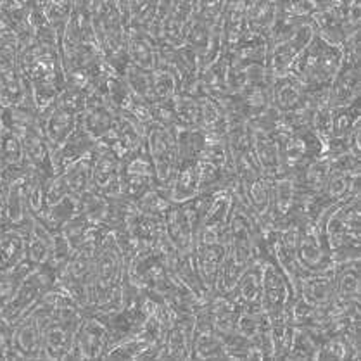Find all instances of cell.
Returning a JSON list of instances; mask_svg holds the SVG:
<instances>
[{
	"mask_svg": "<svg viewBox=\"0 0 361 361\" xmlns=\"http://www.w3.org/2000/svg\"><path fill=\"white\" fill-rule=\"evenodd\" d=\"M344 59V51L341 45H332L314 35L313 40L299 54L298 59L290 66V75H294L306 90H317L330 85Z\"/></svg>",
	"mask_w": 361,
	"mask_h": 361,
	"instance_id": "6da1fadb",
	"label": "cell"
},
{
	"mask_svg": "<svg viewBox=\"0 0 361 361\" xmlns=\"http://www.w3.org/2000/svg\"><path fill=\"white\" fill-rule=\"evenodd\" d=\"M145 149L154 166L156 187L166 190L180 163L173 130L156 125V123L145 125Z\"/></svg>",
	"mask_w": 361,
	"mask_h": 361,
	"instance_id": "7a4b0ae2",
	"label": "cell"
},
{
	"mask_svg": "<svg viewBox=\"0 0 361 361\" xmlns=\"http://www.w3.org/2000/svg\"><path fill=\"white\" fill-rule=\"evenodd\" d=\"M314 28L311 21L295 26L290 32L268 37L267 51V69L274 76L287 75L290 66L298 59L299 54L306 49V45L313 40Z\"/></svg>",
	"mask_w": 361,
	"mask_h": 361,
	"instance_id": "3957f363",
	"label": "cell"
},
{
	"mask_svg": "<svg viewBox=\"0 0 361 361\" xmlns=\"http://www.w3.org/2000/svg\"><path fill=\"white\" fill-rule=\"evenodd\" d=\"M276 145H279L280 161L283 171L293 173L302 166L325 156V144L313 128L299 130V132H275Z\"/></svg>",
	"mask_w": 361,
	"mask_h": 361,
	"instance_id": "277c9868",
	"label": "cell"
},
{
	"mask_svg": "<svg viewBox=\"0 0 361 361\" xmlns=\"http://www.w3.org/2000/svg\"><path fill=\"white\" fill-rule=\"evenodd\" d=\"M295 258L306 276L314 274H332L336 270L324 232L311 221L302 225L299 230Z\"/></svg>",
	"mask_w": 361,
	"mask_h": 361,
	"instance_id": "5b68a950",
	"label": "cell"
},
{
	"mask_svg": "<svg viewBox=\"0 0 361 361\" xmlns=\"http://www.w3.org/2000/svg\"><path fill=\"white\" fill-rule=\"evenodd\" d=\"M106 80L88 92L85 107L80 114V125L97 142H101L113 130L114 123L120 116V113H118L116 107L111 102L109 95H107Z\"/></svg>",
	"mask_w": 361,
	"mask_h": 361,
	"instance_id": "8992f818",
	"label": "cell"
},
{
	"mask_svg": "<svg viewBox=\"0 0 361 361\" xmlns=\"http://www.w3.org/2000/svg\"><path fill=\"white\" fill-rule=\"evenodd\" d=\"M152 187H156L154 166L144 142L140 149L121 159V199L135 202Z\"/></svg>",
	"mask_w": 361,
	"mask_h": 361,
	"instance_id": "52a82bcc",
	"label": "cell"
},
{
	"mask_svg": "<svg viewBox=\"0 0 361 361\" xmlns=\"http://www.w3.org/2000/svg\"><path fill=\"white\" fill-rule=\"evenodd\" d=\"M261 286H263V310L270 322L289 314L290 302L294 301L293 290L286 275L271 259L261 261Z\"/></svg>",
	"mask_w": 361,
	"mask_h": 361,
	"instance_id": "ba28073f",
	"label": "cell"
},
{
	"mask_svg": "<svg viewBox=\"0 0 361 361\" xmlns=\"http://www.w3.org/2000/svg\"><path fill=\"white\" fill-rule=\"evenodd\" d=\"M107 349H109V332L106 322L95 313H82L69 358H106Z\"/></svg>",
	"mask_w": 361,
	"mask_h": 361,
	"instance_id": "9c48e42d",
	"label": "cell"
},
{
	"mask_svg": "<svg viewBox=\"0 0 361 361\" xmlns=\"http://www.w3.org/2000/svg\"><path fill=\"white\" fill-rule=\"evenodd\" d=\"M361 52H344V59L329 85V104L332 109L360 102Z\"/></svg>",
	"mask_w": 361,
	"mask_h": 361,
	"instance_id": "30bf717a",
	"label": "cell"
},
{
	"mask_svg": "<svg viewBox=\"0 0 361 361\" xmlns=\"http://www.w3.org/2000/svg\"><path fill=\"white\" fill-rule=\"evenodd\" d=\"M92 189L121 199V157L102 142L92 152Z\"/></svg>",
	"mask_w": 361,
	"mask_h": 361,
	"instance_id": "8fae6325",
	"label": "cell"
},
{
	"mask_svg": "<svg viewBox=\"0 0 361 361\" xmlns=\"http://www.w3.org/2000/svg\"><path fill=\"white\" fill-rule=\"evenodd\" d=\"M199 224L192 213L189 202H171L164 214V232L168 240L180 255H190L194 251L195 233H197Z\"/></svg>",
	"mask_w": 361,
	"mask_h": 361,
	"instance_id": "7c38bea8",
	"label": "cell"
},
{
	"mask_svg": "<svg viewBox=\"0 0 361 361\" xmlns=\"http://www.w3.org/2000/svg\"><path fill=\"white\" fill-rule=\"evenodd\" d=\"M80 123V114L69 109L61 102L54 101L52 106L42 113V133L47 140L51 151H57L68 137L76 130Z\"/></svg>",
	"mask_w": 361,
	"mask_h": 361,
	"instance_id": "4fadbf2b",
	"label": "cell"
},
{
	"mask_svg": "<svg viewBox=\"0 0 361 361\" xmlns=\"http://www.w3.org/2000/svg\"><path fill=\"white\" fill-rule=\"evenodd\" d=\"M102 144L109 145L118 156L126 157L137 149H140L145 142V125L132 120V118L120 114L113 130L102 138Z\"/></svg>",
	"mask_w": 361,
	"mask_h": 361,
	"instance_id": "5bb4252c",
	"label": "cell"
},
{
	"mask_svg": "<svg viewBox=\"0 0 361 361\" xmlns=\"http://www.w3.org/2000/svg\"><path fill=\"white\" fill-rule=\"evenodd\" d=\"M195 314H183L176 318L166 330L164 343L161 345L157 358L190 360L192 358V336H194Z\"/></svg>",
	"mask_w": 361,
	"mask_h": 361,
	"instance_id": "9a60e30c",
	"label": "cell"
},
{
	"mask_svg": "<svg viewBox=\"0 0 361 361\" xmlns=\"http://www.w3.org/2000/svg\"><path fill=\"white\" fill-rule=\"evenodd\" d=\"M230 299L242 310H263V286H261V261H252L244 274L240 275L239 282L235 283L230 293H226Z\"/></svg>",
	"mask_w": 361,
	"mask_h": 361,
	"instance_id": "2e32d148",
	"label": "cell"
},
{
	"mask_svg": "<svg viewBox=\"0 0 361 361\" xmlns=\"http://www.w3.org/2000/svg\"><path fill=\"white\" fill-rule=\"evenodd\" d=\"M126 54L132 66L152 71L157 66V45L152 35L142 26L126 28Z\"/></svg>",
	"mask_w": 361,
	"mask_h": 361,
	"instance_id": "e0dca14e",
	"label": "cell"
},
{
	"mask_svg": "<svg viewBox=\"0 0 361 361\" xmlns=\"http://www.w3.org/2000/svg\"><path fill=\"white\" fill-rule=\"evenodd\" d=\"M271 104L280 114L290 113V111L308 106V94H306V88L302 87V83L290 73L282 76H274Z\"/></svg>",
	"mask_w": 361,
	"mask_h": 361,
	"instance_id": "ac0fdd59",
	"label": "cell"
},
{
	"mask_svg": "<svg viewBox=\"0 0 361 361\" xmlns=\"http://www.w3.org/2000/svg\"><path fill=\"white\" fill-rule=\"evenodd\" d=\"M97 144L99 142L78 123V126H76L75 132L68 137V140L64 142L57 151L52 152V163L56 175L63 170H66L69 164L76 163V161H80L82 157L90 154V152L97 147Z\"/></svg>",
	"mask_w": 361,
	"mask_h": 361,
	"instance_id": "d6986e66",
	"label": "cell"
},
{
	"mask_svg": "<svg viewBox=\"0 0 361 361\" xmlns=\"http://www.w3.org/2000/svg\"><path fill=\"white\" fill-rule=\"evenodd\" d=\"M249 130H251V152L258 166L261 168V171L264 173V176L271 180L276 175H280V173H287L282 168L275 133L255 130L251 126H249Z\"/></svg>",
	"mask_w": 361,
	"mask_h": 361,
	"instance_id": "ffe728a7",
	"label": "cell"
},
{
	"mask_svg": "<svg viewBox=\"0 0 361 361\" xmlns=\"http://www.w3.org/2000/svg\"><path fill=\"white\" fill-rule=\"evenodd\" d=\"M164 192L168 199L176 204L194 199L199 194V161L180 163L171 183Z\"/></svg>",
	"mask_w": 361,
	"mask_h": 361,
	"instance_id": "44dd1931",
	"label": "cell"
},
{
	"mask_svg": "<svg viewBox=\"0 0 361 361\" xmlns=\"http://www.w3.org/2000/svg\"><path fill=\"white\" fill-rule=\"evenodd\" d=\"M249 0H228L220 19L221 37H224L225 52H228L239 42L245 32V13Z\"/></svg>",
	"mask_w": 361,
	"mask_h": 361,
	"instance_id": "7402d4cb",
	"label": "cell"
},
{
	"mask_svg": "<svg viewBox=\"0 0 361 361\" xmlns=\"http://www.w3.org/2000/svg\"><path fill=\"white\" fill-rule=\"evenodd\" d=\"M311 25L318 37L332 45H343L344 38L348 37L343 16L329 7H317V11L311 14Z\"/></svg>",
	"mask_w": 361,
	"mask_h": 361,
	"instance_id": "603a6c76",
	"label": "cell"
},
{
	"mask_svg": "<svg viewBox=\"0 0 361 361\" xmlns=\"http://www.w3.org/2000/svg\"><path fill=\"white\" fill-rule=\"evenodd\" d=\"M330 170V157L322 156L318 159L302 166L301 170L293 171L294 183L298 192L302 194H320L324 189V183L327 180Z\"/></svg>",
	"mask_w": 361,
	"mask_h": 361,
	"instance_id": "cb8c5ba5",
	"label": "cell"
},
{
	"mask_svg": "<svg viewBox=\"0 0 361 361\" xmlns=\"http://www.w3.org/2000/svg\"><path fill=\"white\" fill-rule=\"evenodd\" d=\"M26 259V235L18 230L0 232V274H9Z\"/></svg>",
	"mask_w": 361,
	"mask_h": 361,
	"instance_id": "d4e9b609",
	"label": "cell"
},
{
	"mask_svg": "<svg viewBox=\"0 0 361 361\" xmlns=\"http://www.w3.org/2000/svg\"><path fill=\"white\" fill-rule=\"evenodd\" d=\"M171 130L176 140L180 163H185V161H199V157H201L202 151H204L207 144L206 133L202 132L201 128H187V126L180 125L171 126Z\"/></svg>",
	"mask_w": 361,
	"mask_h": 361,
	"instance_id": "484cf974",
	"label": "cell"
},
{
	"mask_svg": "<svg viewBox=\"0 0 361 361\" xmlns=\"http://www.w3.org/2000/svg\"><path fill=\"white\" fill-rule=\"evenodd\" d=\"M276 18V0H249L245 13V30L267 35L274 28Z\"/></svg>",
	"mask_w": 361,
	"mask_h": 361,
	"instance_id": "4316f807",
	"label": "cell"
},
{
	"mask_svg": "<svg viewBox=\"0 0 361 361\" xmlns=\"http://www.w3.org/2000/svg\"><path fill=\"white\" fill-rule=\"evenodd\" d=\"M92 152L76 163L69 164L66 170L57 173L63 178L69 194L76 195V197H82L92 189Z\"/></svg>",
	"mask_w": 361,
	"mask_h": 361,
	"instance_id": "83f0119b",
	"label": "cell"
},
{
	"mask_svg": "<svg viewBox=\"0 0 361 361\" xmlns=\"http://www.w3.org/2000/svg\"><path fill=\"white\" fill-rule=\"evenodd\" d=\"M334 271L332 274H314L305 276L299 298L305 299L311 306L327 305L334 295Z\"/></svg>",
	"mask_w": 361,
	"mask_h": 361,
	"instance_id": "f1b7e54d",
	"label": "cell"
},
{
	"mask_svg": "<svg viewBox=\"0 0 361 361\" xmlns=\"http://www.w3.org/2000/svg\"><path fill=\"white\" fill-rule=\"evenodd\" d=\"M334 294L345 299H360V261L336 267Z\"/></svg>",
	"mask_w": 361,
	"mask_h": 361,
	"instance_id": "f546056e",
	"label": "cell"
},
{
	"mask_svg": "<svg viewBox=\"0 0 361 361\" xmlns=\"http://www.w3.org/2000/svg\"><path fill=\"white\" fill-rule=\"evenodd\" d=\"M361 120V106L360 102L351 104L345 107H336L332 109V123H330V138L332 140H344L353 132ZM329 138V140H330ZM348 147V145H345Z\"/></svg>",
	"mask_w": 361,
	"mask_h": 361,
	"instance_id": "4dcf8cb0",
	"label": "cell"
},
{
	"mask_svg": "<svg viewBox=\"0 0 361 361\" xmlns=\"http://www.w3.org/2000/svg\"><path fill=\"white\" fill-rule=\"evenodd\" d=\"M214 26H209L207 23L201 21L195 16H192L189 26H187L185 37H183L182 45H185L187 49H190L195 56L201 61V71H202V61H204V56L207 52V47H209L211 35H213Z\"/></svg>",
	"mask_w": 361,
	"mask_h": 361,
	"instance_id": "1f68e13d",
	"label": "cell"
},
{
	"mask_svg": "<svg viewBox=\"0 0 361 361\" xmlns=\"http://www.w3.org/2000/svg\"><path fill=\"white\" fill-rule=\"evenodd\" d=\"M320 343L322 337L318 334H314L313 330L295 327L294 325L293 343H290L287 360H317Z\"/></svg>",
	"mask_w": 361,
	"mask_h": 361,
	"instance_id": "d6a6232c",
	"label": "cell"
},
{
	"mask_svg": "<svg viewBox=\"0 0 361 361\" xmlns=\"http://www.w3.org/2000/svg\"><path fill=\"white\" fill-rule=\"evenodd\" d=\"M176 125L187 128H201V102L195 94L178 92L175 95Z\"/></svg>",
	"mask_w": 361,
	"mask_h": 361,
	"instance_id": "836d02e7",
	"label": "cell"
},
{
	"mask_svg": "<svg viewBox=\"0 0 361 361\" xmlns=\"http://www.w3.org/2000/svg\"><path fill=\"white\" fill-rule=\"evenodd\" d=\"M178 94V82L170 71L163 68L152 69V85H151V104L166 101Z\"/></svg>",
	"mask_w": 361,
	"mask_h": 361,
	"instance_id": "e575fe53",
	"label": "cell"
},
{
	"mask_svg": "<svg viewBox=\"0 0 361 361\" xmlns=\"http://www.w3.org/2000/svg\"><path fill=\"white\" fill-rule=\"evenodd\" d=\"M317 7L314 0H276V14L294 21H311Z\"/></svg>",
	"mask_w": 361,
	"mask_h": 361,
	"instance_id": "d590c367",
	"label": "cell"
},
{
	"mask_svg": "<svg viewBox=\"0 0 361 361\" xmlns=\"http://www.w3.org/2000/svg\"><path fill=\"white\" fill-rule=\"evenodd\" d=\"M123 78L126 80V83H128V87L132 88L133 94H137L138 97L151 102L152 71H147V69H142L130 64V66L125 69V73H123Z\"/></svg>",
	"mask_w": 361,
	"mask_h": 361,
	"instance_id": "8d00e7d4",
	"label": "cell"
},
{
	"mask_svg": "<svg viewBox=\"0 0 361 361\" xmlns=\"http://www.w3.org/2000/svg\"><path fill=\"white\" fill-rule=\"evenodd\" d=\"M228 0H194V16L209 26H216Z\"/></svg>",
	"mask_w": 361,
	"mask_h": 361,
	"instance_id": "74e56055",
	"label": "cell"
},
{
	"mask_svg": "<svg viewBox=\"0 0 361 361\" xmlns=\"http://www.w3.org/2000/svg\"><path fill=\"white\" fill-rule=\"evenodd\" d=\"M130 25L142 26L147 30L154 21L156 0H128Z\"/></svg>",
	"mask_w": 361,
	"mask_h": 361,
	"instance_id": "f35d334b",
	"label": "cell"
},
{
	"mask_svg": "<svg viewBox=\"0 0 361 361\" xmlns=\"http://www.w3.org/2000/svg\"><path fill=\"white\" fill-rule=\"evenodd\" d=\"M156 125L171 126L176 125V106H175V97L166 99V101H159L152 104V121Z\"/></svg>",
	"mask_w": 361,
	"mask_h": 361,
	"instance_id": "ab89813d",
	"label": "cell"
}]
</instances>
